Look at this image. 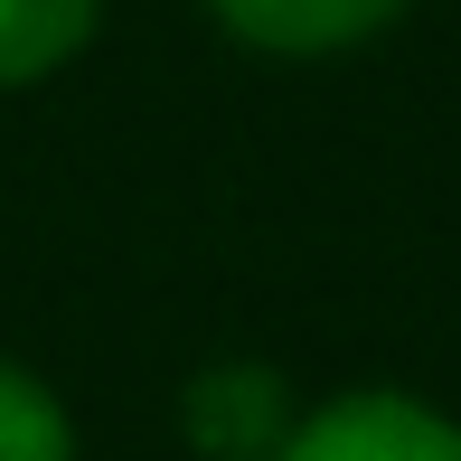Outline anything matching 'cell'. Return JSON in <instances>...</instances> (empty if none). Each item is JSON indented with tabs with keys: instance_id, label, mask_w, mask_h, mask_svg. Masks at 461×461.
Returning a JSON list of instances; mask_svg holds the SVG:
<instances>
[{
	"instance_id": "obj_1",
	"label": "cell",
	"mask_w": 461,
	"mask_h": 461,
	"mask_svg": "<svg viewBox=\"0 0 461 461\" xmlns=\"http://www.w3.org/2000/svg\"><path fill=\"white\" fill-rule=\"evenodd\" d=\"M274 461H461V424L414 395H339L311 424H292Z\"/></svg>"
},
{
	"instance_id": "obj_2",
	"label": "cell",
	"mask_w": 461,
	"mask_h": 461,
	"mask_svg": "<svg viewBox=\"0 0 461 461\" xmlns=\"http://www.w3.org/2000/svg\"><path fill=\"white\" fill-rule=\"evenodd\" d=\"M188 443L207 461H274L292 443V405L274 367H207L188 386Z\"/></svg>"
},
{
	"instance_id": "obj_3",
	"label": "cell",
	"mask_w": 461,
	"mask_h": 461,
	"mask_svg": "<svg viewBox=\"0 0 461 461\" xmlns=\"http://www.w3.org/2000/svg\"><path fill=\"white\" fill-rule=\"evenodd\" d=\"M207 10L264 57H330V48L376 38L405 0H207Z\"/></svg>"
},
{
	"instance_id": "obj_4",
	"label": "cell",
	"mask_w": 461,
	"mask_h": 461,
	"mask_svg": "<svg viewBox=\"0 0 461 461\" xmlns=\"http://www.w3.org/2000/svg\"><path fill=\"white\" fill-rule=\"evenodd\" d=\"M104 0H0V86H38L95 38Z\"/></svg>"
},
{
	"instance_id": "obj_5",
	"label": "cell",
	"mask_w": 461,
	"mask_h": 461,
	"mask_svg": "<svg viewBox=\"0 0 461 461\" xmlns=\"http://www.w3.org/2000/svg\"><path fill=\"white\" fill-rule=\"evenodd\" d=\"M0 461H76V433L57 414V395L10 358H0Z\"/></svg>"
}]
</instances>
